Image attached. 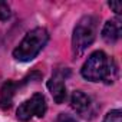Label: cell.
Wrapping results in <instances>:
<instances>
[{
	"label": "cell",
	"instance_id": "9c48e42d",
	"mask_svg": "<svg viewBox=\"0 0 122 122\" xmlns=\"http://www.w3.org/2000/svg\"><path fill=\"white\" fill-rule=\"evenodd\" d=\"M103 122H122V112L119 109H112L109 111L105 118H103Z\"/></svg>",
	"mask_w": 122,
	"mask_h": 122
},
{
	"label": "cell",
	"instance_id": "7a4b0ae2",
	"mask_svg": "<svg viewBox=\"0 0 122 122\" xmlns=\"http://www.w3.org/2000/svg\"><path fill=\"white\" fill-rule=\"evenodd\" d=\"M49 40V33L45 27H35L25 35L22 42L15 47L13 57L19 62H30L33 60Z\"/></svg>",
	"mask_w": 122,
	"mask_h": 122
},
{
	"label": "cell",
	"instance_id": "52a82bcc",
	"mask_svg": "<svg viewBox=\"0 0 122 122\" xmlns=\"http://www.w3.org/2000/svg\"><path fill=\"white\" fill-rule=\"evenodd\" d=\"M121 32H122V20L119 17L111 19L102 27V39L109 45L116 43L121 37Z\"/></svg>",
	"mask_w": 122,
	"mask_h": 122
},
{
	"label": "cell",
	"instance_id": "30bf717a",
	"mask_svg": "<svg viewBox=\"0 0 122 122\" xmlns=\"http://www.w3.org/2000/svg\"><path fill=\"white\" fill-rule=\"evenodd\" d=\"M12 16V12H10V7L6 2H0V20H7L10 19Z\"/></svg>",
	"mask_w": 122,
	"mask_h": 122
},
{
	"label": "cell",
	"instance_id": "7c38bea8",
	"mask_svg": "<svg viewBox=\"0 0 122 122\" xmlns=\"http://www.w3.org/2000/svg\"><path fill=\"white\" fill-rule=\"evenodd\" d=\"M108 5H109L111 9H113V12H115L116 15H119V13L122 12V3H121V2H109Z\"/></svg>",
	"mask_w": 122,
	"mask_h": 122
},
{
	"label": "cell",
	"instance_id": "277c9868",
	"mask_svg": "<svg viewBox=\"0 0 122 122\" xmlns=\"http://www.w3.org/2000/svg\"><path fill=\"white\" fill-rule=\"evenodd\" d=\"M47 111V103H46V98L43 93H33L29 99H26L25 102H22L16 111V116L20 122H27L32 118H42L45 116Z\"/></svg>",
	"mask_w": 122,
	"mask_h": 122
},
{
	"label": "cell",
	"instance_id": "6da1fadb",
	"mask_svg": "<svg viewBox=\"0 0 122 122\" xmlns=\"http://www.w3.org/2000/svg\"><path fill=\"white\" fill-rule=\"evenodd\" d=\"M81 75L91 82L113 83L118 78V65L105 52L96 50L89 55L81 69Z\"/></svg>",
	"mask_w": 122,
	"mask_h": 122
},
{
	"label": "cell",
	"instance_id": "5b68a950",
	"mask_svg": "<svg viewBox=\"0 0 122 122\" xmlns=\"http://www.w3.org/2000/svg\"><path fill=\"white\" fill-rule=\"evenodd\" d=\"M71 75L69 69H56L52 78L47 81V89L50 91L56 103H63L66 99V85L65 79Z\"/></svg>",
	"mask_w": 122,
	"mask_h": 122
},
{
	"label": "cell",
	"instance_id": "ba28073f",
	"mask_svg": "<svg viewBox=\"0 0 122 122\" xmlns=\"http://www.w3.org/2000/svg\"><path fill=\"white\" fill-rule=\"evenodd\" d=\"M17 86H19V85L15 83V82H12V81L6 82V83L3 85L2 91H0V103H3L5 108H6V106H10L12 96H13V93H15V91H16Z\"/></svg>",
	"mask_w": 122,
	"mask_h": 122
},
{
	"label": "cell",
	"instance_id": "8992f818",
	"mask_svg": "<svg viewBox=\"0 0 122 122\" xmlns=\"http://www.w3.org/2000/svg\"><path fill=\"white\" fill-rule=\"evenodd\" d=\"M71 106L82 118H91L95 113L93 102H92L91 96L86 95L82 91H75L72 93V96H71Z\"/></svg>",
	"mask_w": 122,
	"mask_h": 122
},
{
	"label": "cell",
	"instance_id": "8fae6325",
	"mask_svg": "<svg viewBox=\"0 0 122 122\" xmlns=\"http://www.w3.org/2000/svg\"><path fill=\"white\" fill-rule=\"evenodd\" d=\"M56 122H76V119L68 113H59L56 118Z\"/></svg>",
	"mask_w": 122,
	"mask_h": 122
},
{
	"label": "cell",
	"instance_id": "3957f363",
	"mask_svg": "<svg viewBox=\"0 0 122 122\" xmlns=\"http://www.w3.org/2000/svg\"><path fill=\"white\" fill-rule=\"evenodd\" d=\"M98 32V17L92 15L83 16L75 26L72 35V50L78 57L81 56L95 40Z\"/></svg>",
	"mask_w": 122,
	"mask_h": 122
}]
</instances>
